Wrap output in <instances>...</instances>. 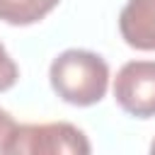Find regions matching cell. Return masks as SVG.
Here are the masks:
<instances>
[{
    "label": "cell",
    "mask_w": 155,
    "mask_h": 155,
    "mask_svg": "<svg viewBox=\"0 0 155 155\" xmlns=\"http://www.w3.org/2000/svg\"><path fill=\"white\" fill-rule=\"evenodd\" d=\"M53 92L73 107H92L102 102L109 87L107 61L85 48H68L58 53L48 68Z\"/></svg>",
    "instance_id": "1"
},
{
    "label": "cell",
    "mask_w": 155,
    "mask_h": 155,
    "mask_svg": "<svg viewBox=\"0 0 155 155\" xmlns=\"http://www.w3.org/2000/svg\"><path fill=\"white\" fill-rule=\"evenodd\" d=\"M90 140L87 136L68 124V121H56V124H17L7 150L12 155H87Z\"/></svg>",
    "instance_id": "2"
},
{
    "label": "cell",
    "mask_w": 155,
    "mask_h": 155,
    "mask_svg": "<svg viewBox=\"0 0 155 155\" xmlns=\"http://www.w3.org/2000/svg\"><path fill=\"white\" fill-rule=\"evenodd\" d=\"M114 97L136 119L155 116V61L124 63L114 78Z\"/></svg>",
    "instance_id": "3"
},
{
    "label": "cell",
    "mask_w": 155,
    "mask_h": 155,
    "mask_svg": "<svg viewBox=\"0 0 155 155\" xmlns=\"http://www.w3.org/2000/svg\"><path fill=\"white\" fill-rule=\"evenodd\" d=\"M121 39L138 51H155V0H128L119 15Z\"/></svg>",
    "instance_id": "4"
},
{
    "label": "cell",
    "mask_w": 155,
    "mask_h": 155,
    "mask_svg": "<svg viewBox=\"0 0 155 155\" xmlns=\"http://www.w3.org/2000/svg\"><path fill=\"white\" fill-rule=\"evenodd\" d=\"M61 0H0V19L15 27L36 24Z\"/></svg>",
    "instance_id": "5"
},
{
    "label": "cell",
    "mask_w": 155,
    "mask_h": 155,
    "mask_svg": "<svg viewBox=\"0 0 155 155\" xmlns=\"http://www.w3.org/2000/svg\"><path fill=\"white\" fill-rule=\"evenodd\" d=\"M17 78H19V68L10 58V53L5 51V46L0 44V92H7L10 87H15Z\"/></svg>",
    "instance_id": "6"
},
{
    "label": "cell",
    "mask_w": 155,
    "mask_h": 155,
    "mask_svg": "<svg viewBox=\"0 0 155 155\" xmlns=\"http://www.w3.org/2000/svg\"><path fill=\"white\" fill-rule=\"evenodd\" d=\"M15 128H17V121L5 109H0V153L7 150V143H10L12 133H15Z\"/></svg>",
    "instance_id": "7"
},
{
    "label": "cell",
    "mask_w": 155,
    "mask_h": 155,
    "mask_svg": "<svg viewBox=\"0 0 155 155\" xmlns=\"http://www.w3.org/2000/svg\"><path fill=\"white\" fill-rule=\"evenodd\" d=\"M150 153H153V155H155V140H153V143H150Z\"/></svg>",
    "instance_id": "8"
}]
</instances>
